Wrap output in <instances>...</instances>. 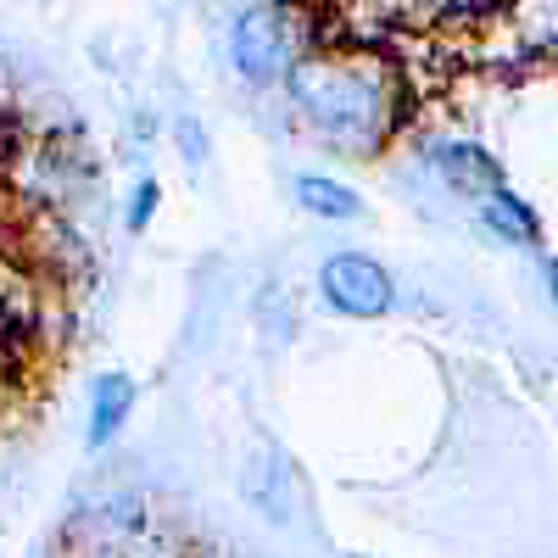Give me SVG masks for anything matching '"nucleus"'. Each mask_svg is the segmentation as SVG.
<instances>
[{"label": "nucleus", "instance_id": "6e6552de", "mask_svg": "<svg viewBox=\"0 0 558 558\" xmlns=\"http://www.w3.org/2000/svg\"><path fill=\"white\" fill-rule=\"evenodd\" d=\"M481 223L492 229L497 241H508V246H536V241H542L536 213H531L514 191H492V196L481 202Z\"/></svg>", "mask_w": 558, "mask_h": 558}, {"label": "nucleus", "instance_id": "f8f14e48", "mask_svg": "<svg viewBox=\"0 0 558 558\" xmlns=\"http://www.w3.org/2000/svg\"><path fill=\"white\" fill-rule=\"evenodd\" d=\"M357 558H363V553H357Z\"/></svg>", "mask_w": 558, "mask_h": 558}, {"label": "nucleus", "instance_id": "f03ea898", "mask_svg": "<svg viewBox=\"0 0 558 558\" xmlns=\"http://www.w3.org/2000/svg\"><path fill=\"white\" fill-rule=\"evenodd\" d=\"M318 296L341 318H386L397 302V279L368 252H330L318 263Z\"/></svg>", "mask_w": 558, "mask_h": 558}, {"label": "nucleus", "instance_id": "9b49d317", "mask_svg": "<svg viewBox=\"0 0 558 558\" xmlns=\"http://www.w3.org/2000/svg\"><path fill=\"white\" fill-rule=\"evenodd\" d=\"M542 274H547V296H553V307H558V257H547Z\"/></svg>", "mask_w": 558, "mask_h": 558}, {"label": "nucleus", "instance_id": "1a4fd4ad", "mask_svg": "<svg viewBox=\"0 0 558 558\" xmlns=\"http://www.w3.org/2000/svg\"><path fill=\"white\" fill-rule=\"evenodd\" d=\"M157 202H162V184L151 179V173H140V184L129 191V235H146L151 229V218H157Z\"/></svg>", "mask_w": 558, "mask_h": 558}, {"label": "nucleus", "instance_id": "9d476101", "mask_svg": "<svg viewBox=\"0 0 558 558\" xmlns=\"http://www.w3.org/2000/svg\"><path fill=\"white\" fill-rule=\"evenodd\" d=\"M173 140H179V151H184V168H202L207 162V134H202V123L191 112L173 118Z\"/></svg>", "mask_w": 558, "mask_h": 558}, {"label": "nucleus", "instance_id": "f257e3e1", "mask_svg": "<svg viewBox=\"0 0 558 558\" xmlns=\"http://www.w3.org/2000/svg\"><path fill=\"white\" fill-rule=\"evenodd\" d=\"M296 101L324 134L341 140V146H363V140L380 129V96L357 73H341V68L296 78Z\"/></svg>", "mask_w": 558, "mask_h": 558}, {"label": "nucleus", "instance_id": "20e7f679", "mask_svg": "<svg viewBox=\"0 0 558 558\" xmlns=\"http://www.w3.org/2000/svg\"><path fill=\"white\" fill-rule=\"evenodd\" d=\"M241 497L257 508V514L268 525H291L296 514V470H291V458L279 452L274 441H257L241 463Z\"/></svg>", "mask_w": 558, "mask_h": 558}, {"label": "nucleus", "instance_id": "423d86ee", "mask_svg": "<svg viewBox=\"0 0 558 558\" xmlns=\"http://www.w3.org/2000/svg\"><path fill=\"white\" fill-rule=\"evenodd\" d=\"M436 173L447 179V191L470 196V202H486L492 191H502V173L497 162L481 151V146H436Z\"/></svg>", "mask_w": 558, "mask_h": 558}, {"label": "nucleus", "instance_id": "7ed1b4c3", "mask_svg": "<svg viewBox=\"0 0 558 558\" xmlns=\"http://www.w3.org/2000/svg\"><path fill=\"white\" fill-rule=\"evenodd\" d=\"M229 62H235V73L257 89L291 78V34H286L274 7H246L229 23Z\"/></svg>", "mask_w": 558, "mask_h": 558}, {"label": "nucleus", "instance_id": "0eeeda50", "mask_svg": "<svg viewBox=\"0 0 558 558\" xmlns=\"http://www.w3.org/2000/svg\"><path fill=\"white\" fill-rule=\"evenodd\" d=\"M296 202H302V213H313L324 223H357L363 218V196L352 191V184L330 179V173H302L296 179Z\"/></svg>", "mask_w": 558, "mask_h": 558}, {"label": "nucleus", "instance_id": "39448f33", "mask_svg": "<svg viewBox=\"0 0 558 558\" xmlns=\"http://www.w3.org/2000/svg\"><path fill=\"white\" fill-rule=\"evenodd\" d=\"M134 397H140V386L129 375H118V368L89 380V430H84V447L89 452H101V447H112L123 436L129 413H134Z\"/></svg>", "mask_w": 558, "mask_h": 558}]
</instances>
